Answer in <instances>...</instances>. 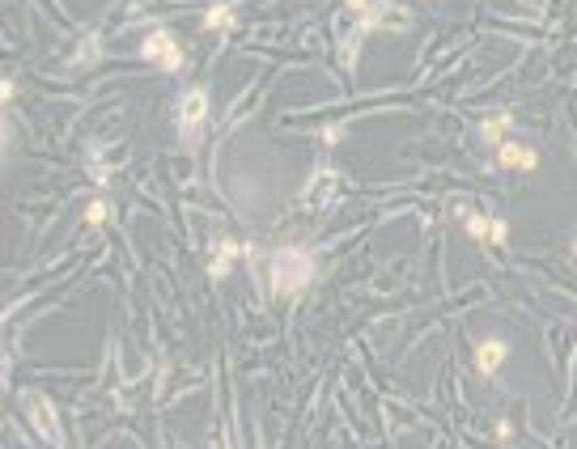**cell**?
Returning a JSON list of instances; mask_svg holds the SVG:
<instances>
[{"label": "cell", "instance_id": "1", "mask_svg": "<svg viewBox=\"0 0 577 449\" xmlns=\"http://www.w3.org/2000/svg\"><path fill=\"white\" fill-rule=\"evenodd\" d=\"M314 280V259L302 246H281L272 255V292L276 297H293Z\"/></svg>", "mask_w": 577, "mask_h": 449}, {"label": "cell", "instance_id": "2", "mask_svg": "<svg viewBox=\"0 0 577 449\" xmlns=\"http://www.w3.org/2000/svg\"><path fill=\"white\" fill-rule=\"evenodd\" d=\"M140 56H144V60H153L162 72H179V68H183V51H179V43H174V34H170V30H153V34H144Z\"/></svg>", "mask_w": 577, "mask_h": 449}, {"label": "cell", "instance_id": "3", "mask_svg": "<svg viewBox=\"0 0 577 449\" xmlns=\"http://www.w3.org/2000/svg\"><path fill=\"white\" fill-rule=\"evenodd\" d=\"M204 111H208V93L199 89V85L187 89V93H183V102H179V128H183L187 140H195L199 123H204Z\"/></svg>", "mask_w": 577, "mask_h": 449}, {"label": "cell", "instance_id": "4", "mask_svg": "<svg viewBox=\"0 0 577 449\" xmlns=\"http://www.w3.org/2000/svg\"><path fill=\"white\" fill-rule=\"evenodd\" d=\"M497 165L531 174V170H539V153H535L531 144H518V140H501V144H497Z\"/></svg>", "mask_w": 577, "mask_h": 449}, {"label": "cell", "instance_id": "5", "mask_svg": "<svg viewBox=\"0 0 577 449\" xmlns=\"http://www.w3.org/2000/svg\"><path fill=\"white\" fill-rule=\"evenodd\" d=\"M505 356H510V343L505 339H480V347H475V365H480L484 378H492V373L505 365Z\"/></svg>", "mask_w": 577, "mask_h": 449}, {"label": "cell", "instance_id": "6", "mask_svg": "<svg viewBox=\"0 0 577 449\" xmlns=\"http://www.w3.org/2000/svg\"><path fill=\"white\" fill-rule=\"evenodd\" d=\"M30 415H34V428H39V437H47V441H52V437H56V407L47 403V398L30 394Z\"/></svg>", "mask_w": 577, "mask_h": 449}, {"label": "cell", "instance_id": "7", "mask_svg": "<svg viewBox=\"0 0 577 449\" xmlns=\"http://www.w3.org/2000/svg\"><path fill=\"white\" fill-rule=\"evenodd\" d=\"M204 30H234V9L230 5H213L204 13Z\"/></svg>", "mask_w": 577, "mask_h": 449}, {"label": "cell", "instance_id": "8", "mask_svg": "<svg viewBox=\"0 0 577 449\" xmlns=\"http://www.w3.org/2000/svg\"><path fill=\"white\" fill-rule=\"evenodd\" d=\"M505 128H510V115H488V119L480 123V136H484L488 144H501V140H505Z\"/></svg>", "mask_w": 577, "mask_h": 449}, {"label": "cell", "instance_id": "9", "mask_svg": "<svg viewBox=\"0 0 577 449\" xmlns=\"http://www.w3.org/2000/svg\"><path fill=\"white\" fill-rule=\"evenodd\" d=\"M234 255H238V246H234V242H217V259H213V267H208V271H213V280H221L225 271H230V259H234Z\"/></svg>", "mask_w": 577, "mask_h": 449}, {"label": "cell", "instance_id": "10", "mask_svg": "<svg viewBox=\"0 0 577 449\" xmlns=\"http://www.w3.org/2000/svg\"><path fill=\"white\" fill-rule=\"evenodd\" d=\"M463 229H467V233H471L475 242H484V246H488V233H492V220H488V216H480V212H471V216L463 220Z\"/></svg>", "mask_w": 577, "mask_h": 449}, {"label": "cell", "instance_id": "11", "mask_svg": "<svg viewBox=\"0 0 577 449\" xmlns=\"http://www.w3.org/2000/svg\"><path fill=\"white\" fill-rule=\"evenodd\" d=\"M72 64H77V68H81V64H98V38L81 43V47H77V60H72Z\"/></svg>", "mask_w": 577, "mask_h": 449}, {"label": "cell", "instance_id": "12", "mask_svg": "<svg viewBox=\"0 0 577 449\" xmlns=\"http://www.w3.org/2000/svg\"><path fill=\"white\" fill-rule=\"evenodd\" d=\"M107 220V204H102V199H94V204L85 208V224H102Z\"/></svg>", "mask_w": 577, "mask_h": 449}, {"label": "cell", "instance_id": "13", "mask_svg": "<svg viewBox=\"0 0 577 449\" xmlns=\"http://www.w3.org/2000/svg\"><path fill=\"white\" fill-rule=\"evenodd\" d=\"M505 238H510V224H505V220H492V233H488V246H505Z\"/></svg>", "mask_w": 577, "mask_h": 449}, {"label": "cell", "instance_id": "14", "mask_svg": "<svg viewBox=\"0 0 577 449\" xmlns=\"http://www.w3.org/2000/svg\"><path fill=\"white\" fill-rule=\"evenodd\" d=\"M497 437L501 441H514V424L510 419H497Z\"/></svg>", "mask_w": 577, "mask_h": 449}, {"label": "cell", "instance_id": "15", "mask_svg": "<svg viewBox=\"0 0 577 449\" xmlns=\"http://www.w3.org/2000/svg\"><path fill=\"white\" fill-rule=\"evenodd\" d=\"M369 5H373V0H348V9H361V13H365Z\"/></svg>", "mask_w": 577, "mask_h": 449}, {"label": "cell", "instance_id": "16", "mask_svg": "<svg viewBox=\"0 0 577 449\" xmlns=\"http://www.w3.org/2000/svg\"><path fill=\"white\" fill-rule=\"evenodd\" d=\"M217 449H230V445H225V441H217Z\"/></svg>", "mask_w": 577, "mask_h": 449}, {"label": "cell", "instance_id": "17", "mask_svg": "<svg viewBox=\"0 0 577 449\" xmlns=\"http://www.w3.org/2000/svg\"><path fill=\"white\" fill-rule=\"evenodd\" d=\"M573 255H577V238H573Z\"/></svg>", "mask_w": 577, "mask_h": 449}]
</instances>
